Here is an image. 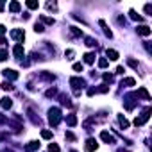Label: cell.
I'll list each match as a JSON object with an SVG mask.
<instances>
[{"instance_id": "23", "label": "cell", "mask_w": 152, "mask_h": 152, "mask_svg": "<svg viewBox=\"0 0 152 152\" xmlns=\"http://www.w3.org/2000/svg\"><path fill=\"white\" fill-rule=\"evenodd\" d=\"M41 138H45V140H50V138H52V133H50V131H47V129H43V131H41Z\"/></svg>"}, {"instance_id": "21", "label": "cell", "mask_w": 152, "mask_h": 152, "mask_svg": "<svg viewBox=\"0 0 152 152\" xmlns=\"http://www.w3.org/2000/svg\"><path fill=\"white\" fill-rule=\"evenodd\" d=\"M41 22H45L47 25H54L56 20H54V18H48V16H41Z\"/></svg>"}, {"instance_id": "8", "label": "cell", "mask_w": 152, "mask_h": 152, "mask_svg": "<svg viewBox=\"0 0 152 152\" xmlns=\"http://www.w3.org/2000/svg\"><path fill=\"white\" fill-rule=\"evenodd\" d=\"M136 97H141L143 100H150V95H149L147 88H140V90H138V93H136Z\"/></svg>"}, {"instance_id": "7", "label": "cell", "mask_w": 152, "mask_h": 152, "mask_svg": "<svg viewBox=\"0 0 152 152\" xmlns=\"http://www.w3.org/2000/svg\"><path fill=\"white\" fill-rule=\"evenodd\" d=\"M11 38H15V39H22V41H23L25 34H23V31H22V29H15V31H11Z\"/></svg>"}, {"instance_id": "19", "label": "cell", "mask_w": 152, "mask_h": 152, "mask_svg": "<svg viewBox=\"0 0 152 152\" xmlns=\"http://www.w3.org/2000/svg\"><path fill=\"white\" fill-rule=\"evenodd\" d=\"M41 79H45V81H50V82H52L56 77L52 75V74H47V72H41Z\"/></svg>"}, {"instance_id": "11", "label": "cell", "mask_w": 152, "mask_h": 152, "mask_svg": "<svg viewBox=\"0 0 152 152\" xmlns=\"http://www.w3.org/2000/svg\"><path fill=\"white\" fill-rule=\"evenodd\" d=\"M4 75L7 79H11V81H16V79H18V74L15 70H4Z\"/></svg>"}, {"instance_id": "35", "label": "cell", "mask_w": 152, "mask_h": 152, "mask_svg": "<svg viewBox=\"0 0 152 152\" xmlns=\"http://www.w3.org/2000/svg\"><path fill=\"white\" fill-rule=\"evenodd\" d=\"M64 136H66V140H70V141H75V136L72 134V133H66Z\"/></svg>"}, {"instance_id": "27", "label": "cell", "mask_w": 152, "mask_h": 152, "mask_svg": "<svg viewBox=\"0 0 152 152\" xmlns=\"http://www.w3.org/2000/svg\"><path fill=\"white\" fill-rule=\"evenodd\" d=\"M86 45H88V47H95L97 41H95L93 38H86Z\"/></svg>"}, {"instance_id": "36", "label": "cell", "mask_w": 152, "mask_h": 152, "mask_svg": "<svg viewBox=\"0 0 152 152\" xmlns=\"http://www.w3.org/2000/svg\"><path fill=\"white\" fill-rule=\"evenodd\" d=\"M145 13H147V15H150V13H152V5H150V4L145 5Z\"/></svg>"}, {"instance_id": "1", "label": "cell", "mask_w": 152, "mask_h": 152, "mask_svg": "<svg viewBox=\"0 0 152 152\" xmlns=\"http://www.w3.org/2000/svg\"><path fill=\"white\" fill-rule=\"evenodd\" d=\"M48 122H50V125H54V127H56V125L59 123V122H61V109H59V108H52L50 111H48Z\"/></svg>"}, {"instance_id": "18", "label": "cell", "mask_w": 152, "mask_h": 152, "mask_svg": "<svg viewBox=\"0 0 152 152\" xmlns=\"http://www.w3.org/2000/svg\"><path fill=\"white\" fill-rule=\"evenodd\" d=\"M118 123H120V127H122V129H127V127H129V122L125 120L123 116H120V118H118Z\"/></svg>"}, {"instance_id": "26", "label": "cell", "mask_w": 152, "mask_h": 152, "mask_svg": "<svg viewBox=\"0 0 152 152\" xmlns=\"http://www.w3.org/2000/svg\"><path fill=\"white\" fill-rule=\"evenodd\" d=\"M108 64H109L108 59H98V66H100V68H106Z\"/></svg>"}, {"instance_id": "17", "label": "cell", "mask_w": 152, "mask_h": 152, "mask_svg": "<svg viewBox=\"0 0 152 152\" xmlns=\"http://www.w3.org/2000/svg\"><path fill=\"white\" fill-rule=\"evenodd\" d=\"M20 7H22V5H20L18 2H11V4H9V11H13V13H18Z\"/></svg>"}, {"instance_id": "40", "label": "cell", "mask_w": 152, "mask_h": 152, "mask_svg": "<svg viewBox=\"0 0 152 152\" xmlns=\"http://www.w3.org/2000/svg\"><path fill=\"white\" fill-rule=\"evenodd\" d=\"M2 152H13V150H2Z\"/></svg>"}, {"instance_id": "28", "label": "cell", "mask_w": 152, "mask_h": 152, "mask_svg": "<svg viewBox=\"0 0 152 152\" xmlns=\"http://www.w3.org/2000/svg\"><path fill=\"white\" fill-rule=\"evenodd\" d=\"M129 15H131V18H133V20H138V22H141V20H143L141 16H138V15H136V11H131Z\"/></svg>"}, {"instance_id": "20", "label": "cell", "mask_w": 152, "mask_h": 152, "mask_svg": "<svg viewBox=\"0 0 152 152\" xmlns=\"http://www.w3.org/2000/svg\"><path fill=\"white\" fill-rule=\"evenodd\" d=\"M70 32H72L74 36H77V38H81V36H82V31H81V29H77V27H70Z\"/></svg>"}, {"instance_id": "12", "label": "cell", "mask_w": 152, "mask_h": 152, "mask_svg": "<svg viewBox=\"0 0 152 152\" xmlns=\"http://www.w3.org/2000/svg\"><path fill=\"white\" fill-rule=\"evenodd\" d=\"M0 106H2V108H4V109H9V108H11V106H13V100H11V98H9V97H4V98H2V100H0Z\"/></svg>"}, {"instance_id": "24", "label": "cell", "mask_w": 152, "mask_h": 152, "mask_svg": "<svg viewBox=\"0 0 152 152\" xmlns=\"http://www.w3.org/2000/svg\"><path fill=\"white\" fill-rule=\"evenodd\" d=\"M2 90H5V91H11V90H13V84H11V82H7V81H5V82H2Z\"/></svg>"}, {"instance_id": "2", "label": "cell", "mask_w": 152, "mask_h": 152, "mask_svg": "<svg viewBox=\"0 0 152 152\" xmlns=\"http://www.w3.org/2000/svg\"><path fill=\"white\" fill-rule=\"evenodd\" d=\"M149 118H150V108H147V109H145L141 116H136V120H134V125H136V127H141V125H143L145 122H147Z\"/></svg>"}, {"instance_id": "16", "label": "cell", "mask_w": 152, "mask_h": 152, "mask_svg": "<svg viewBox=\"0 0 152 152\" xmlns=\"http://www.w3.org/2000/svg\"><path fill=\"white\" fill-rule=\"evenodd\" d=\"M134 84H136V81L133 77H127V79H123V81H122V86H134Z\"/></svg>"}, {"instance_id": "31", "label": "cell", "mask_w": 152, "mask_h": 152, "mask_svg": "<svg viewBox=\"0 0 152 152\" xmlns=\"http://www.w3.org/2000/svg\"><path fill=\"white\" fill-rule=\"evenodd\" d=\"M7 59V52L5 50H0V61H5Z\"/></svg>"}, {"instance_id": "32", "label": "cell", "mask_w": 152, "mask_h": 152, "mask_svg": "<svg viewBox=\"0 0 152 152\" xmlns=\"http://www.w3.org/2000/svg\"><path fill=\"white\" fill-rule=\"evenodd\" d=\"M34 31H36V32H43L45 29H43V25H41V23H36V25H34Z\"/></svg>"}, {"instance_id": "3", "label": "cell", "mask_w": 152, "mask_h": 152, "mask_svg": "<svg viewBox=\"0 0 152 152\" xmlns=\"http://www.w3.org/2000/svg\"><path fill=\"white\" fill-rule=\"evenodd\" d=\"M70 84H72V88H74L75 91H81L79 88H84V81L81 77H72L70 79Z\"/></svg>"}, {"instance_id": "42", "label": "cell", "mask_w": 152, "mask_h": 152, "mask_svg": "<svg viewBox=\"0 0 152 152\" xmlns=\"http://www.w3.org/2000/svg\"><path fill=\"white\" fill-rule=\"evenodd\" d=\"M72 152H75V150H72Z\"/></svg>"}, {"instance_id": "33", "label": "cell", "mask_w": 152, "mask_h": 152, "mask_svg": "<svg viewBox=\"0 0 152 152\" xmlns=\"http://www.w3.org/2000/svg\"><path fill=\"white\" fill-rule=\"evenodd\" d=\"M104 81H106V82H113V75H109V74H104Z\"/></svg>"}, {"instance_id": "5", "label": "cell", "mask_w": 152, "mask_h": 152, "mask_svg": "<svg viewBox=\"0 0 152 152\" xmlns=\"http://www.w3.org/2000/svg\"><path fill=\"white\" fill-rule=\"evenodd\" d=\"M100 138H102V141H106V143H115V136L109 134L108 131H102V133H100Z\"/></svg>"}, {"instance_id": "30", "label": "cell", "mask_w": 152, "mask_h": 152, "mask_svg": "<svg viewBox=\"0 0 152 152\" xmlns=\"http://www.w3.org/2000/svg\"><path fill=\"white\" fill-rule=\"evenodd\" d=\"M82 68H84L82 63H75V64H74V70H75V72H82Z\"/></svg>"}, {"instance_id": "10", "label": "cell", "mask_w": 152, "mask_h": 152, "mask_svg": "<svg viewBox=\"0 0 152 152\" xmlns=\"http://www.w3.org/2000/svg\"><path fill=\"white\" fill-rule=\"evenodd\" d=\"M106 54H108V57L111 59V61H116V59L120 57V56H118V52L113 50V48H108V50H106Z\"/></svg>"}, {"instance_id": "41", "label": "cell", "mask_w": 152, "mask_h": 152, "mask_svg": "<svg viewBox=\"0 0 152 152\" xmlns=\"http://www.w3.org/2000/svg\"><path fill=\"white\" fill-rule=\"evenodd\" d=\"M118 152H127V150H118Z\"/></svg>"}, {"instance_id": "15", "label": "cell", "mask_w": 152, "mask_h": 152, "mask_svg": "<svg viewBox=\"0 0 152 152\" xmlns=\"http://www.w3.org/2000/svg\"><path fill=\"white\" fill-rule=\"evenodd\" d=\"M93 61H95V54H91V52H88V54H84V63L91 64Z\"/></svg>"}, {"instance_id": "38", "label": "cell", "mask_w": 152, "mask_h": 152, "mask_svg": "<svg viewBox=\"0 0 152 152\" xmlns=\"http://www.w3.org/2000/svg\"><path fill=\"white\" fill-rule=\"evenodd\" d=\"M4 32H5V27H4V25H0V34H4Z\"/></svg>"}, {"instance_id": "39", "label": "cell", "mask_w": 152, "mask_h": 152, "mask_svg": "<svg viewBox=\"0 0 152 152\" xmlns=\"http://www.w3.org/2000/svg\"><path fill=\"white\" fill-rule=\"evenodd\" d=\"M0 11H4V2H0Z\"/></svg>"}, {"instance_id": "9", "label": "cell", "mask_w": 152, "mask_h": 152, "mask_svg": "<svg viewBox=\"0 0 152 152\" xmlns=\"http://www.w3.org/2000/svg\"><path fill=\"white\" fill-rule=\"evenodd\" d=\"M13 54H15V57H23V47L22 45H15V48H13Z\"/></svg>"}, {"instance_id": "14", "label": "cell", "mask_w": 152, "mask_h": 152, "mask_svg": "<svg viewBox=\"0 0 152 152\" xmlns=\"http://www.w3.org/2000/svg\"><path fill=\"white\" fill-rule=\"evenodd\" d=\"M66 123L70 125V127L77 125V116H75V115H68V116H66Z\"/></svg>"}, {"instance_id": "6", "label": "cell", "mask_w": 152, "mask_h": 152, "mask_svg": "<svg viewBox=\"0 0 152 152\" xmlns=\"http://www.w3.org/2000/svg\"><path fill=\"white\" fill-rule=\"evenodd\" d=\"M136 32L140 36H150V27H147V25H140V27H136Z\"/></svg>"}, {"instance_id": "22", "label": "cell", "mask_w": 152, "mask_h": 152, "mask_svg": "<svg viewBox=\"0 0 152 152\" xmlns=\"http://www.w3.org/2000/svg\"><path fill=\"white\" fill-rule=\"evenodd\" d=\"M38 5H39V4L36 2V0H29V2H27V7H29V9H38Z\"/></svg>"}, {"instance_id": "25", "label": "cell", "mask_w": 152, "mask_h": 152, "mask_svg": "<svg viewBox=\"0 0 152 152\" xmlns=\"http://www.w3.org/2000/svg\"><path fill=\"white\" fill-rule=\"evenodd\" d=\"M48 150H50V152H59L61 149H59V145H56V143H50V145H48Z\"/></svg>"}, {"instance_id": "37", "label": "cell", "mask_w": 152, "mask_h": 152, "mask_svg": "<svg viewBox=\"0 0 152 152\" xmlns=\"http://www.w3.org/2000/svg\"><path fill=\"white\" fill-rule=\"evenodd\" d=\"M66 59H74V50H66Z\"/></svg>"}, {"instance_id": "4", "label": "cell", "mask_w": 152, "mask_h": 152, "mask_svg": "<svg viewBox=\"0 0 152 152\" xmlns=\"http://www.w3.org/2000/svg\"><path fill=\"white\" fill-rule=\"evenodd\" d=\"M97 147H98V143H97V140H93V138H90V140L86 141V145H84V149L88 150V152H93V150H97Z\"/></svg>"}, {"instance_id": "29", "label": "cell", "mask_w": 152, "mask_h": 152, "mask_svg": "<svg viewBox=\"0 0 152 152\" xmlns=\"http://www.w3.org/2000/svg\"><path fill=\"white\" fill-rule=\"evenodd\" d=\"M127 63H129L133 68H136V70H138V66H140V64H138V61H134V59H127Z\"/></svg>"}, {"instance_id": "13", "label": "cell", "mask_w": 152, "mask_h": 152, "mask_svg": "<svg viewBox=\"0 0 152 152\" xmlns=\"http://www.w3.org/2000/svg\"><path fill=\"white\" fill-rule=\"evenodd\" d=\"M36 149H39V143L38 141H31L29 145H25V150H27V152H32V150H36Z\"/></svg>"}, {"instance_id": "34", "label": "cell", "mask_w": 152, "mask_h": 152, "mask_svg": "<svg viewBox=\"0 0 152 152\" xmlns=\"http://www.w3.org/2000/svg\"><path fill=\"white\" fill-rule=\"evenodd\" d=\"M56 93H57V90H56V88H52V90H48V91H47V97H54Z\"/></svg>"}]
</instances>
